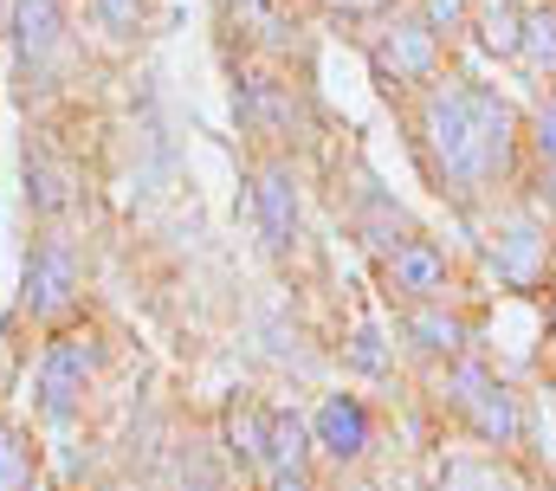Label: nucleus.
<instances>
[{
  "label": "nucleus",
  "instance_id": "2eb2a0df",
  "mask_svg": "<svg viewBox=\"0 0 556 491\" xmlns=\"http://www.w3.org/2000/svg\"><path fill=\"white\" fill-rule=\"evenodd\" d=\"M402 330L415 337L420 350H433V356H459V343H466V324H459V317H446V311H415Z\"/></svg>",
  "mask_w": 556,
  "mask_h": 491
},
{
  "label": "nucleus",
  "instance_id": "5701e85b",
  "mask_svg": "<svg viewBox=\"0 0 556 491\" xmlns=\"http://www.w3.org/2000/svg\"><path fill=\"white\" fill-rule=\"evenodd\" d=\"M433 33H459L466 26V0H427V13H420Z\"/></svg>",
  "mask_w": 556,
  "mask_h": 491
},
{
  "label": "nucleus",
  "instance_id": "412c9836",
  "mask_svg": "<svg viewBox=\"0 0 556 491\" xmlns=\"http://www.w3.org/2000/svg\"><path fill=\"white\" fill-rule=\"evenodd\" d=\"M350 368H363V375H389V343H382L376 324H363V330L350 337Z\"/></svg>",
  "mask_w": 556,
  "mask_h": 491
},
{
  "label": "nucleus",
  "instance_id": "1a4fd4ad",
  "mask_svg": "<svg viewBox=\"0 0 556 491\" xmlns=\"http://www.w3.org/2000/svg\"><path fill=\"white\" fill-rule=\"evenodd\" d=\"M311 446H324L330 459H363L369 453V407L356 394H324L311 414Z\"/></svg>",
  "mask_w": 556,
  "mask_h": 491
},
{
  "label": "nucleus",
  "instance_id": "a878e982",
  "mask_svg": "<svg viewBox=\"0 0 556 491\" xmlns=\"http://www.w3.org/2000/svg\"><path fill=\"white\" fill-rule=\"evenodd\" d=\"M551 330H556V304H551Z\"/></svg>",
  "mask_w": 556,
  "mask_h": 491
},
{
  "label": "nucleus",
  "instance_id": "f257e3e1",
  "mask_svg": "<svg viewBox=\"0 0 556 491\" xmlns=\"http://www.w3.org/2000/svg\"><path fill=\"white\" fill-rule=\"evenodd\" d=\"M420 155H427V175L440 181V194L472 207L485 188H498L511 175L518 111L479 78H446L420 104Z\"/></svg>",
  "mask_w": 556,
  "mask_h": 491
},
{
  "label": "nucleus",
  "instance_id": "0eeeda50",
  "mask_svg": "<svg viewBox=\"0 0 556 491\" xmlns=\"http://www.w3.org/2000/svg\"><path fill=\"white\" fill-rule=\"evenodd\" d=\"M492 265H498V278H505L511 291H531V285L544 278V265H551V240H544V227H538L531 214L498 221V234H492Z\"/></svg>",
  "mask_w": 556,
  "mask_h": 491
},
{
  "label": "nucleus",
  "instance_id": "39448f33",
  "mask_svg": "<svg viewBox=\"0 0 556 491\" xmlns=\"http://www.w3.org/2000/svg\"><path fill=\"white\" fill-rule=\"evenodd\" d=\"M433 65H440V33L427 26V20H395L382 39H376V72L389 78V85H427L433 78Z\"/></svg>",
  "mask_w": 556,
  "mask_h": 491
},
{
  "label": "nucleus",
  "instance_id": "ddd939ff",
  "mask_svg": "<svg viewBox=\"0 0 556 491\" xmlns=\"http://www.w3.org/2000/svg\"><path fill=\"white\" fill-rule=\"evenodd\" d=\"M227 453L240 466H260L266 459V407H253V401H233L227 407Z\"/></svg>",
  "mask_w": 556,
  "mask_h": 491
},
{
  "label": "nucleus",
  "instance_id": "20e7f679",
  "mask_svg": "<svg viewBox=\"0 0 556 491\" xmlns=\"http://www.w3.org/2000/svg\"><path fill=\"white\" fill-rule=\"evenodd\" d=\"M7 33H13L20 72L46 78L52 59H59V46H65V13H59V0H13L7 7Z\"/></svg>",
  "mask_w": 556,
  "mask_h": 491
},
{
  "label": "nucleus",
  "instance_id": "dca6fc26",
  "mask_svg": "<svg viewBox=\"0 0 556 491\" xmlns=\"http://www.w3.org/2000/svg\"><path fill=\"white\" fill-rule=\"evenodd\" d=\"M240 117L253 123L260 136L285 129V98H278V85H266V78H247V85H240Z\"/></svg>",
  "mask_w": 556,
  "mask_h": 491
},
{
  "label": "nucleus",
  "instance_id": "393cba45",
  "mask_svg": "<svg viewBox=\"0 0 556 491\" xmlns=\"http://www.w3.org/2000/svg\"><path fill=\"white\" fill-rule=\"evenodd\" d=\"M273 491H311V486H304V473H278Z\"/></svg>",
  "mask_w": 556,
  "mask_h": 491
},
{
  "label": "nucleus",
  "instance_id": "a211bd4d",
  "mask_svg": "<svg viewBox=\"0 0 556 491\" xmlns=\"http://www.w3.org/2000/svg\"><path fill=\"white\" fill-rule=\"evenodd\" d=\"M538 72H556V7H525V52Z\"/></svg>",
  "mask_w": 556,
  "mask_h": 491
},
{
  "label": "nucleus",
  "instance_id": "4be33fe9",
  "mask_svg": "<svg viewBox=\"0 0 556 491\" xmlns=\"http://www.w3.org/2000/svg\"><path fill=\"white\" fill-rule=\"evenodd\" d=\"M91 13H98V26H104L111 39H130L142 26V0H91Z\"/></svg>",
  "mask_w": 556,
  "mask_h": 491
},
{
  "label": "nucleus",
  "instance_id": "6e6552de",
  "mask_svg": "<svg viewBox=\"0 0 556 491\" xmlns=\"http://www.w3.org/2000/svg\"><path fill=\"white\" fill-rule=\"evenodd\" d=\"M253 221H260L266 252H291L298 246V181H291L285 162H266L253 175Z\"/></svg>",
  "mask_w": 556,
  "mask_h": 491
},
{
  "label": "nucleus",
  "instance_id": "f3484780",
  "mask_svg": "<svg viewBox=\"0 0 556 491\" xmlns=\"http://www.w3.org/2000/svg\"><path fill=\"white\" fill-rule=\"evenodd\" d=\"M440 491H525L511 473H498V466H485V459H453L446 473H440Z\"/></svg>",
  "mask_w": 556,
  "mask_h": 491
},
{
  "label": "nucleus",
  "instance_id": "7ed1b4c3",
  "mask_svg": "<svg viewBox=\"0 0 556 491\" xmlns=\"http://www.w3.org/2000/svg\"><path fill=\"white\" fill-rule=\"evenodd\" d=\"M91 375H98V343H91V337H59V343H46L39 375H33V401H39V414L65 427V420L78 414Z\"/></svg>",
  "mask_w": 556,
  "mask_h": 491
},
{
  "label": "nucleus",
  "instance_id": "f03ea898",
  "mask_svg": "<svg viewBox=\"0 0 556 491\" xmlns=\"http://www.w3.org/2000/svg\"><path fill=\"white\" fill-rule=\"evenodd\" d=\"M446 401H453V414H459L479 440H492V446H518V440H525L518 394H511L485 363H453L446 368Z\"/></svg>",
  "mask_w": 556,
  "mask_h": 491
},
{
  "label": "nucleus",
  "instance_id": "f8f14e48",
  "mask_svg": "<svg viewBox=\"0 0 556 491\" xmlns=\"http://www.w3.org/2000/svg\"><path fill=\"white\" fill-rule=\"evenodd\" d=\"M479 46L498 52V59H518L525 52V0H485L479 7Z\"/></svg>",
  "mask_w": 556,
  "mask_h": 491
},
{
  "label": "nucleus",
  "instance_id": "aec40b11",
  "mask_svg": "<svg viewBox=\"0 0 556 491\" xmlns=\"http://www.w3.org/2000/svg\"><path fill=\"white\" fill-rule=\"evenodd\" d=\"M26 194H33L39 214H59V207H65V175L46 168V162H26Z\"/></svg>",
  "mask_w": 556,
  "mask_h": 491
},
{
  "label": "nucleus",
  "instance_id": "4468645a",
  "mask_svg": "<svg viewBox=\"0 0 556 491\" xmlns=\"http://www.w3.org/2000/svg\"><path fill=\"white\" fill-rule=\"evenodd\" d=\"M33 479H39L33 440H26L13 420H0V491H33Z\"/></svg>",
  "mask_w": 556,
  "mask_h": 491
},
{
  "label": "nucleus",
  "instance_id": "6ab92c4d",
  "mask_svg": "<svg viewBox=\"0 0 556 491\" xmlns=\"http://www.w3.org/2000/svg\"><path fill=\"white\" fill-rule=\"evenodd\" d=\"M538 181H544V201L556 207V98L538 111Z\"/></svg>",
  "mask_w": 556,
  "mask_h": 491
},
{
  "label": "nucleus",
  "instance_id": "9d476101",
  "mask_svg": "<svg viewBox=\"0 0 556 491\" xmlns=\"http://www.w3.org/2000/svg\"><path fill=\"white\" fill-rule=\"evenodd\" d=\"M389 285L402 298H415V304H433L446 291V252L433 240H402L389 252Z\"/></svg>",
  "mask_w": 556,
  "mask_h": 491
},
{
  "label": "nucleus",
  "instance_id": "9b49d317",
  "mask_svg": "<svg viewBox=\"0 0 556 491\" xmlns=\"http://www.w3.org/2000/svg\"><path fill=\"white\" fill-rule=\"evenodd\" d=\"M304 453H311V427L291 414V407H278V414H266V473H304Z\"/></svg>",
  "mask_w": 556,
  "mask_h": 491
},
{
  "label": "nucleus",
  "instance_id": "423d86ee",
  "mask_svg": "<svg viewBox=\"0 0 556 491\" xmlns=\"http://www.w3.org/2000/svg\"><path fill=\"white\" fill-rule=\"evenodd\" d=\"M72 298H78V259H72L65 246L46 240L33 259H26L20 304H26V317H65V311H72Z\"/></svg>",
  "mask_w": 556,
  "mask_h": 491
},
{
  "label": "nucleus",
  "instance_id": "b1692460",
  "mask_svg": "<svg viewBox=\"0 0 556 491\" xmlns=\"http://www.w3.org/2000/svg\"><path fill=\"white\" fill-rule=\"evenodd\" d=\"M330 13H343V20H369V13H389L395 0H324Z\"/></svg>",
  "mask_w": 556,
  "mask_h": 491
}]
</instances>
